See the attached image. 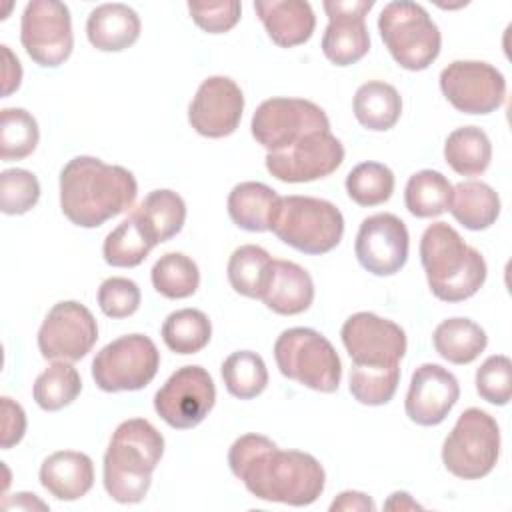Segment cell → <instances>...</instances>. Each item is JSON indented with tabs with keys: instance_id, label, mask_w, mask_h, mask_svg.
<instances>
[{
	"instance_id": "6da1fadb",
	"label": "cell",
	"mask_w": 512,
	"mask_h": 512,
	"mask_svg": "<svg viewBox=\"0 0 512 512\" xmlns=\"http://www.w3.org/2000/svg\"><path fill=\"white\" fill-rule=\"evenodd\" d=\"M228 466L246 490L264 502L314 504L326 486L322 464L302 450H280L262 434H244L228 450Z\"/></svg>"
},
{
	"instance_id": "7a4b0ae2",
	"label": "cell",
	"mask_w": 512,
	"mask_h": 512,
	"mask_svg": "<svg viewBox=\"0 0 512 512\" xmlns=\"http://www.w3.org/2000/svg\"><path fill=\"white\" fill-rule=\"evenodd\" d=\"M138 194L134 174L96 156H74L60 170L62 214L80 228H98L132 208Z\"/></svg>"
},
{
	"instance_id": "3957f363",
	"label": "cell",
	"mask_w": 512,
	"mask_h": 512,
	"mask_svg": "<svg viewBox=\"0 0 512 512\" xmlns=\"http://www.w3.org/2000/svg\"><path fill=\"white\" fill-rule=\"evenodd\" d=\"M164 454V436L144 418H128L116 426L104 452L102 480L118 504H138L146 498L152 472Z\"/></svg>"
},
{
	"instance_id": "277c9868",
	"label": "cell",
	"mask_w": 512,
	"mask_h": 512,
	"mask_svg": "<svg viewBox=\"0 0 512 512\" xmlns=\"http://www.w3.org/2000/svg\"><path fill=\"white\" fill-rule=\"evenodd\" d=\"M420 262L430 292L442 302H464L486 282L484 256L446 222L430 224L420 238Z\"/></svg>"
},
{
	"instance_id": "5b68a950",
	"label": "cell",
	"mask_w": 512,
	"mask_h": 512,
	"mask_svg": "<svg viewBox=\"0 0 512 512\" xmlns=\"http://www.w3.org/2000/svg\"><path fill=\"white\" fill-rule=\"evenodd\" d=\"M270 230L298 252L318 256L334 250L344 236V216L336 204L314 196H280Z\"/></svg>"
},
{
	"instance_id": "8992f818",
	"label": "cell",
	"mask_w": 512,
	"mask_h": 512,
	"mask_svg": "<svg viewBox=\"0 0 512 512\" xmlns=\"http://www.w3.org/2000/svg\"><path fill=\"white\" fill-rule=\"evenodd\" d=\"M280 374L310 390L332 394L342 380V362L332 342L314 328H288L274 342Z\"/></svg>"
},
{
	"instance_id": "52a82bcc",
	"label": "cell",
	"mask_w": 512,
	"mask_h": 512,
	"mask_svg": "<svg viewBox=\"0 0 512 512\" xmlns=\"http://www.w3.org/2000/svg\"><path fill=\"white\" fill-rule=\"evenodd\" d=\"M378 32L394 62L404 70H426L440 54L442 34L426 8L416 2H388L378 16Z\"/></svg>"
},
{
	"instance_id": "ba28073f",
	"label": "cell",
	"mask_w": 512,
	"mask_h": 512,
	"mask_svg": "<svg viewBox=\"0 0 512 512\" xmlns=\"http://www.w3.org/2000/svg\"><path fill=\"white\" fill-rule=\"evenodd\" d=\"M500 458V426L480 408H466L442 444L444 468L462 480L488 476Z\"/></svg>"
},
{
	"instance_id": "9c48e42d",
	"label": "cell",
	"mask_w": 512,
	"mask_h": 512,
	"mask_svg": "<svg viewBox=\"0 0 512 512\" xmlns=\"http://www.w3.org/2000/svg\"><path fill=\"white\" fill-rule=\"evenodd\" d=\"M160 368V352L144 334H126L108 342L92 360V378L104 392L146 388Z\"/></svg>"
},
{
	"instance_id": "30bf717a",
	"label": "cell",
	"mask_w": 512,
	"mask_h": 512,
	"mask_svg": "<svg viewBox=\"0 0 512 512\" xmlns=\"http://www.w3.org/2000/svg\"><path fill=\"white\" fill-rule=\"evenodd\" d=\"M254 140L268 152L290 148L300 138L330 130L326 112L304 98H268L252 114Z\"/></svg>"
},
{
	"instance_id": "8fae6325",
	"label": "cell",
	"mask_w": 512,
	"mask_h": 512,
	"mask_svg": "<svg viewBox=\"0 0 512 512\" xmlns=\"http://www.w3.org/2000/svg\"><path fill=\"white\" fill-rule=\"evenodd\" d=\"M20 42L26 54L42 68H58L74 48L72 18L64 2L32 0L20 18Z\"/></svg>"
},
{
	"instance_id": "7c38bea8",
	"label": "cell",
	"mask_w": 512,
	"mask_h": 512,
	"mask_svg": "<svg viewBox=\"0 0 512 512\" xmlns=\"http://www.w3.org/2000/svg\"><path fill=\"white\" fill-rule=\"evenodd\" d=\"M216 402V386L206 368L188 364L170 374L154 394L156 414L176 430L198 426Z\"/></svg>"
},
{
	"instance_id": "4fadbf2b",
	"label": "cell",
	"mask_w": 512,
	"mask_h": 512,
	"mask_svg": "<svg viewBox=\"0 0 512 512\" xmlns=\"http://www.w3.org/2000/svg\"><path fill=\"white\" fill-rule=\"evenodd\" d=\"M440 90L464 114H490L506 100L504 74L484 60H454L440 72Z\"/></svg>"
},
{
	"instance_id": "5bb4252c",
	"label": "cell",
	"mask_w": 512,
	"mask_h": 512,
	"mask_svg": "<svg viewBox=\"0 0 512 512\" xmlns=\"http://www.w3.org/2000/svg\"><path fill=\"white\" fill-rule=\"evenodd\" d=\"M96 340V318L76 300H62L54 304L38 330V350L42 358L52 362H78L94 348Z\"/></svg>"
},
{
	"instance_id": "9a60e30c",
	"label": "cell",
	"mask_w": 512,
	"mask_h": 512,
	"mask_svg": "<svg viewBox=\"0 0 512 512\" xmlns=\"http://www.w3.org/2000/svg\"><path fill=\"white\" fill-rule=\"evenodd\" d=\"M266 170L280 182L300 184L330 176L344 162V146L330 132H314L290 148L266 154Z\"/></svg>"
},
{
	"instance_id": "2e32d148",
	"label": "cell",
	"mask_w": 512,
	"mask_h": 512,
	"mask_svg": "<svg viewBox=\"0 0 512 512\" xmlns=\"http://www.w3.org/2000/svg\"><path fill=\"white\" fill-rule=\"evenodd\" d=\"M408 248V228L390 212L364 218L354 242L358 264L374 276H394L400 272L408 260Z\"/></svg>"
},
{
	"instance_id": "e0dca14e",
	"label": "cell",
	"mask_w": 512,
	"mask_h": 512,
	"mask_svg": "<svg viewBox=\"0 0 512 512\" xmlns=\"http://www.w3.org/2000/svg\"><path fill=\"white\" fill-rule=\"evenodd\" d=\"M342 344L354 364L390 366L406 354V332L392 320L374 312L352 314L340 330Z\"/></svg>"
},
{
	"instance_id": "ac0fdd59",
	"label": "cell",
	"mask_w": 512,
	"mask_h": 512,
	"mask_svg": "<svg viewBox=\"0 0 512 512\" xmlns=\"http://www.w3.org/2000/svg\"><path fill=\"white\" fill-rule=\"evenodd\" d=\"M328 26L322 36V52L336 66H350L370 50L366 14L374 0H326L322 4Z\"/></svg>"
},
{
	"instance_id": "d6986e66",
	"label": "cell",
	"mask_w": 512,
	"mask_h": 512,
	"mask_svg": "<svg viewBox=\"0 0 512 512\" xmlns=\"http://www.w3.org/2000/svg\"><path fill=\"white\" fill-rule=\"evenodd\" d=\"M244 112V94L228 76H208L198 86L190 106V126L206 138H226L236 132Z\"/></svg>"
},
{
	"instance_id": "ffe728a7",
	"label": "cell",
	"mask_w": 512,
	"mask_h": 512,
	"mask_svg": "<svg viewBox=\"0 0 512 512\" xmlns=\"http://www.w3.org/2000/svg\"><path fill=\"white\" fill-rule=\"evenodd\" d=\"M460 398L456 376L440 364L426 362L412 372L404 400L406 416L418 426H438Z\"/></svg>"
},
{
	"instance_id": "44dd1931",
	"label": "cell",
	"mask_w": 512,
	"mask_h": 512,
	"mask_svg": "<svg viewBox=\"0 0 512 512\" xmlns=\"http://www.w3.org/2000/svg\"><path fill=\"white\" fill-rule=\"evenodd\" d=\"M268 310L280 316L306 312L314 302V282L306 268L292 260H272L260 298Z\"/></svg>"
},
{
	"instance_id": "7402d4cb",
	"label": "cell",
	"mask_w": 512,
	"mask_h": 512,
	"mask_svg": "<svg viewBox=\"0 0 512 512\" xmlns=\"http://www.w3.org/2000/svg\"><path fill=\"white\" fill-rule=\"evenodd\" d=\"M254 12L268 38L280 48L308 42L316 28V14L306 0H258L254 2Z\"/></svg>"
},
{
	"instance_id": "603a6c76",
	"label": "cell",
	"mask_w": 512,
	"mask_h": 512,
	"mask_svg": "<svg viewBox=\"0 0 512 512\" xmlns=\"http://www.w3.org/2000/svg\"><path fill=\"white\" fill-rule=\"evenodd\" d=\"M40 484L56 500H80L94 486L92 458L76 450H58L40 466Z\"/></svg>"
},
{
	"instance_id": "cb8c5ba5",
	"label": "cell",
	"mask_w": 512,
	"mask_h": 512,
	"mask_svg": "<svg viewBox=\"0 0 512 512\" xmlns=\"http://www.w3.org/2000/svg\"><path fill=\"white\" fill-rule=\"evenodd\" d=\"M140 16L128 4L108 2L96 6L86 20L88 42L100 52H122L140 38Z\"/></svg>"
},
{
	"instance_id": "d4e9b609",
	"label": "cell",
	"mask_w": 512,
	"mask_h": 512,
	"mask_svg": "<svg viewBox=\"0 0 512 512\" xmlns=\"http://www.w3.org/2000/svg\"><path fill=\"white\" fill-rule=\"evenodd\" d=\"M132 218L154 246L174 238L186 222L184 198L168 188L152 190L134 210Z\"/></svg>"
},
{
	"instance_id": "484cf974",
	"label": "cell",
	"mask_w": 512,
	"mask_h": 512,
	"mask_svg": "<svg viewBox=\"0 0 512 512\" xmlns=\"http://www.w3.org/2000/svg\"><path fill=\"white\" fill-rule=\"evenodd\" d=\"M280 196L274 188L264 182H240L228 194V216L230 220L248 232L270 230Z\"/></svg>"
},
{
	"instance_id": "4316f807",
	"label": "cell",
	"mask_w": 512,
	"mask_h": 512,
	"mask_svg": "<svg viewBox=\"0 0 512 512\" xmlns=\"http://www.w3.org/2000/svg\"><path fill=\"white\" fill-rule=\"evenodd\" d=\"M500 196L498 192L480 180H464L452 186L450 214L458 224L468 230H486L500 216Z\"/></svg>"
},
{
	"instance_id": "83f0119b",
	"label": "cell",
	"mask_w": 512,
	"mask_h": 512,
	"mask_svg": "<svg viewBox=\"0 0 512 512\" xmlns=\"http://www.w3.org/2000/svg\"><path fill=\"white\" fill-rule=\"evenodd\" d=\"M432 344L438 356L450 364H470L474 362L488 344V336L480 324L470 318L454 316L442 320L432 334Z\"/></svg>"
},
{
	"instance_id": "f1b7e54d",
	"label": "cell",
	"mask_w": 512,
	"mask_h": 512,
	"mask_svg": "<svg viewBox=\"0 0 512 512\" xmlns=\"http://www.w3.org/2000/svg\"><path fill=\"white\" fill-rule=\"evenodd\" d=\"M352 110L360 126L366 130L386 132L400 120L402 98L392 84L370 80L356 90Z\"/></svg>"
},
{
	"instance_id": "f546056e",
	"label": "cell",
	"mask_w": 512,
	"mask_h": 512,
	"mask_svg": "<svg viewBox=\"0 0 512 512\" xmlns=\"http://www.w3.org/2000/svg\"><path fill=\"white\" fill-rule=\"evenodd\" d=\"M444 158L460 176H480L492 160V142L478 126H462L448 134Z\"/></svg>"
},
{
	"instance_id": "4dcf8cb0",
	"label": "cell",
	"mask_w": 512,
	"mask_h": 512,
	"mask_svg": "<svg viewBox=\"0 0 512 512\" xmlns=\"http://www.w3.org/2000/svg\"><path fill=\"white\" fill-rule=\"evenodd\" d=\"M452 198L450 180L438 170L414 172L404 188L406 210L416 218H434L448 210Z\"/></svg>"
},
{
	"instance_id": "1f68e13d",
	"label": "cell",
	"mask_w": 512,
	"mask_h": 512,
	"mask_svg": "<svg viewBox=\"0 0 512 512\" xmlns=\"http://www.w3.org/2000/svg\"><path fill=\"white\" fill-rule=\"evenodd\" d=\"M272 256L268 250L256 244H244L238 246L226 266L228 282L234 288V292L246 296V298H262V290L268 280V272L272 266Z\"/></svg>"
},
{
	"instance_id": "d6a6232c",
	"label": "cell",
	"mask_w": 512,
	"mask_h": 512,
	"mask_svg": "<svg viewBox=\"0 0 512 512\" xmlns=\"http://www.w3.org/2000/svg\"><path fill=\"white\" fill-rule=\"evenodd\" d=\"M210 338V318L198 308H180L168 314L162 324V340L174 354H196L208 346Z\"/></svg>"
},
{
	"instance_id": "836d02e7",
	"label": "cell",
	"mask_w": 512,
	"mask_h": 512,
	"mask_svg": "<svg viewBox=\"0 0 512 512\" xmlns=\"http://www.w3.org/2000/svg\"><path fill=\"white\" fill-rule=\"evenodd\" d=\"M82 390V378L78 370L72 366V362L54 360L32 386V398L34 402L46 410L56 412L66 406H70Z\"/></svg>"
},
{
	"instance_id": "e575fe53",
	"label": "cell",
	"mask_w": 512,
	"mask_h": 512,
	"mask_svg": "<svg viewBox=\"0 0 512 512\" xmlns=\"http://www.w3.org/2000/svg\"><path fill=\"white\" fill-rule=\"evenodd\" d=\"M222 380L238 400H252L268 386V368L260 354L252 350H236L222 362Z\"/></svg>"
},
{
	"instance_id": "d590c367",
	"label": "cell",
	"mask_w": 512,
	"mask_h": 512,
	"mask_svg": "<svg viewBox=\"0 0 512 512\" xmlns=\"http://www.w3.org/2000/svg\"><path fill=\"white\" fill-rule=\"evenodd\" d=\"M150 278L154 290L170 300L188 298L200 286L198 264L182 252H166L160 256L152 266Z\"/></svg>"
},
{
	"instance_id": "8d00e7d4",
	"label": "cell",
	"mask_w": 512,
	"mask_h": 512,
	"mask_svg": "<svg viewBox=\"0 0 512 512\" xmlns=\"http://www.w3.org/2000/svg\"><path fill=\"white\" fill-rule=\"evenodd\" d=\"M400 382V364L390 366H368L354 364L350 368V394L364 406L388 404Z\"/></svg>"
},
{
	"instance_id": "74e56055",
	"label": "cell",
	"mask_w": 512,
	"mask_h": 512,
	"mask_svg": "<svg viewBox=\"0 0 512 512\" xmlns=\"http://www.w3.org/2000/svg\"><path fill=\"white\" fill-rule=\"evenodd\" d=\"M40 140L36 118L24 108H2L0 112V158L2 162L30 156Z\"/></svg>"
},
{
	"instance_id": "f35d334b",
	"label": "cell",
	"mask_w": 512,
	"mask_h": 512,
	"mask_svg": "<svg viewBox=\"0 0 512 512\" xmlns=\"http://www.w3.org/2000/svg\"><path fill=\"white\" fill-rule=\"evenodd\" d=\"M152 248L154 244L130 214L112 232H108L102 244V256L106 264L114 268H134L146 260Z\"/></svg>"
},
{
	"instance_id": "ab89813d",
	"label": "cell",
	"mask_w": 512,
	"mask_h": 512,
	"mask_svg": "<svg viewBox=\"0 0 512 512\" xmlns=\"http://www.w3.org/2000/svg\"><path fill=\"white\" fill-rule=\"evenodd\" d=\"M394 172L380 162H360L346 176V192L358 206H378L394 192Z\"/></svg>"
},
{
	"instance_id": "60d3db41",
	"label": "cell",
	"mask_w": 512,
	"mask_h": 512,
	"mask_svg": "<svg viewBox=\"0 0 512 512\" xmlns=\"http://www.w3.org/2000/svg\"><path fill=\"white\" fill-rule=\"evenodd\" d=\"M40 200L36 174L24 168H6L0 174V210L8 216L30 212Z\"/></svg>"
},
{
	"instance_id": "b9f144b4",
	"label": "cell",
	"mask_w": 512,
	"mask_h": 512,
	"mask_svg": "<svg viewBox=\"0 0 512 512\" xmlns=\"http://www.w3.org/2000/svg\"><path fill=\"white\" fill-rule=\"evenodd\" d=\"M476 392L494 406H506L512 398V362L504 354L488 356L476 370Z\"/></svg>"
},
{
	"instance_id": "7bdbcfd3",
	"label": "cell",
	"mask_w": 512,
	"mask_h": 512,
	"mask_svg": "<svg viewBox=\"0 0 512 512\" xmlns=\"http://www.w3.org/2000/svg\"><path fill=\"white\" fill-rule=\"evenodd\" d=\"M142 302L140 288L134 280L124 276L106 278L98 288V306L100 310L114 320L132 316Z\"/></svg>"
},
{
	"instance_id": "ee69618b",
	"label": "cell",
	"mask_w": 512,
	"mask_h": 512,
	"mask_svg": "<svg viewBox=\"0 0 512 512\" xmlns=\"http://www.w3.org/2000/svg\"><path fill=\"white\" fill-rule=\"evenodd\" d=\"M188 12L200 30L208 34H224L238 24L242 4L238 0L188 2Z\"/></svg>"
},
{
	"instance_id": "f6af8a7d",
	"label": "cell",
	"mask_w": 512,
	"mask_h": 512,
	"mask_svg": "<svg viewBox=\"0 0 512 512\" xmlns=\"http://www.w3.org/2000/svg\"><path fill=\"white\" fill-rule=\"evenodd\" d=\"M2 450H10L26 434V412L8 396H2Z\"/></svg>"
},
{
	"instance_id": "bcb514c9",
	"label": "cell",
	"mask_w": 512,
	"mask_h": 512,
	"mask_svg": "<svg viewBox=\"0 0 512 512\" xmlns=\"http://www.w3.org/2000/svg\"><path fill=\"white\" fill-rule=\"evenodd\" d=\"M374 512L376 504L374 500L358 490H344L340 492L332 504H330V512Z\"/></svg>"
},
{
	"instance_id": "7dc6e473",
	"label": "cell",
	"mask_w": 512,
	"mask_h": 512,
	"mask_svg": "<svg viewBox=\"0 0 512 512\" xmlns=\"http://www.w3.org/2000/svg\"><path fill=\"white\" fill-rule=\"evenodd\" d=\"M2 58H4V70H2V98L10 96L20 88L22 82V66L20 60L12 54V50L2 44Z\"/></svg>"
},
{
	"instance_id": "c3c4849f",
	"label": "cell",
	"mask_w": 512,
	"mask_h": 512,
	"mask_svg": "<svg viewBox=\"0 0 512 512\" xmlns=\"http://www.w3.org/2000/svg\"><path fill=\"white\" fill-rule=\"evenodd\" d=\"M12 508H20V510H48V504L42 502L36 494L32 492H18L14 496H6L2 500V510H12Z\"/></svg>"
},
{
	"instance_id": "681fc988",
	"label": "cell",
	"mask_w": 512,
	"mask_h": 512,
	"mask_svg": "<svg viewBox=\"0 0 512 512\" xmlns=\"http://www.w3.org/2000/svg\"><path fill=\"white\" fill-rule=\"evenodd\" d=\"M384 508L386 510H416V508H422L408 492H392L390 498L384 502Z\"/></svg>"
}]
</instances>
